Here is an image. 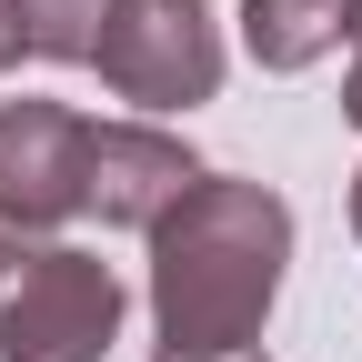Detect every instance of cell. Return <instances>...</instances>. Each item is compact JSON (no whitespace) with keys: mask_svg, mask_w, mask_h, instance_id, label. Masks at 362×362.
Returning <instances> with one entry per match:
<instances>
[{"mask_svg":"<svg viewBox=\"0 0 362 362\" xmlns=\"http://www.w3.org/2000/svg\"><path fill=\"white\" fill-rule=\"evenodd\" d=\"M151 332L161 352H252L292 272V202L262 181L202 171L151 221Z\"/></svg>","mask_w":362,"mask_h":362,"instance_id":"cell-1","label":"cell"},{"mask_svg":"<svg viewBox=\"0 0 362 362\" xmlns=\"http://www.w3.org/2000/svg\"><path fill=\"white\" fill-rule=\"evenodd\" d=\"M121 342V272L81 242H40L21 292L0 302V362H101Z\"/></svg>","mask_w":362,"mask_h":362,"instance_id":"cell-2","label":"cell"},{"mask_svg":"<svg viewBox=\"0 0 362 362\" xmlns=\"http://www.w3.org/2000/svg\"><path fill=\"white\" fill-rule=\"evenodd\" d=\"M90 61L131 111H202L221 90V30L202 21V0H111Z\"/></svg>","mask_w":362,"mask_h":362,"instance_id":"cell-3","label":"cell"},{"mask_svg":"<svg viewBox=\"0 0 362 362\" xmlns=\"http://www.w3.org/2000/svg\"><path fill=\"white\" fill-rule=\"evenodd\" d=\"M90 192V121L71 101H0V221L51 242Z\"/></svg>","mask_w":362,"mask_h":362,"instance_id":"cell-4","label":"cell"},{"mask_svg":"<svg viewBox=\"0 0 362 362\" xmlns=\"http://www.w3.org/2000/svg\"><path fill=\"white\" fill-rule=\"evenodd\" d=\"M202 181L192 141L161 121H90V192L81 211H101V232H151V221Z\"/></svg>","mask_w":362,"mask_h":362,"instance_id":"cell-5","label":"cell"},{"mask_svg":"<svg viewBox=\"0 0 362 362\" xmlns=\"http://www.w3.org/2000/svg\"><path fill=\"white\" fill-rule=\"evenodd\" d=\"M352 40V0H242V51L252 71H312Z\"/></svg>","mask_w":362,"mask_h":362,"instance_id":"cell-6","label":"cell"},{"mask_svg":"<svg viewBox=\"0 0 362 362\" xmlns=\"http://www.w3.org/2000/svg\"><path fill=\"white\" fill-rule=\"evenodd\" d=\"M101 21H111V0H21L30 61H90L101 51Z\"/></svg>","mask_w":362,"mask_h":362,"instance_id":"cell-7","label":"cell"},{"mask_svg":"<svg viewBox=\"0 0 362 362\" xmlns=\"http://www.w3.org/2000/svg\"><path fill=\"white\" fill-rule=\"evenodd\" d=\"M40 262V232H21V221H0V302L21 292V272Z\"/></svg>","mask_w":362,"mask_h":362,"instance_id":"cell-8","label":"cell"},{"mask_svg":"<svg viewBox=\"0 0 362 362\" xmlns=\"http://www.w3.org/2000/svg\"><path fill=\"white\" fill-rule=\"evenodd\" d=\"M21 51H30V30H21V0H0V71H21Z\"/></svg>","mask_w":362,"mask_h":362,"instance_id":"cell-9","label":"cell"},{"mask_svg":"<svg viewBox=\"0 0 362 362\" xmlns=\"http://www.w3.org/2000/svg\"><path fill=\"white\" fill-rule=\"evenodd\" d=\"M342 121L362 131V40H352V71H342Z\"/></svg>","mask_w":362,"mask_h":362,"instance_id":"cell-10","label":"cell"},{"mask_svg":"<svg viewBox=\"0 0 362 362\" xmlns=\"http://www.w3.org/2000/svg\"><path fill=\"white\" fill-rule=\"evenodd\" d=\"M151 362H272V352H151Z\"/></svg>","mask_w":362,"mask_h":362,"instance_id":"cell-11","label":"cell"},{"mask_svg":"<svg viewBox=\"0 0 362 362\" xmlns=\"http://www.w3.org/2000/svg\"><path fill=\"white\" fill-rule=\"evenodd\" d=\"M352 232H362V171H352Z\"/></svg>","mask_w":362,"mask_h":362,"instance_id":"cell-12","label":"cell"},{"mask_svg":"<svg viewBox=\"0 0 362 362\" xmlns=\"http://www.w3.org/2000/svg\"><path fill=\"white\" fill-rule=\"evenodd\" d=\"M352 40H362V0H352Z\"/></svg>","mask_w":362,"mask_h":362,"instance_id":"cell-13","label":"cell"}]
</instances>
